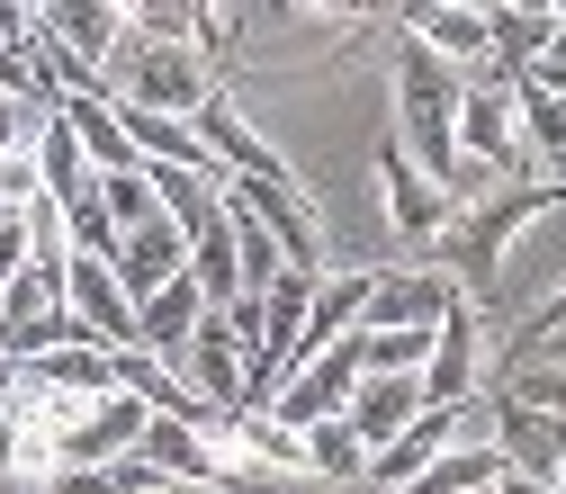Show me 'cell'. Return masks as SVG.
Wrapping results in <instances>:
<instances>
[{
    "instance_id": "1",
    "label": "cell",
    "mask_w": 566,
    "mask_h": 494,
    "mask_svg": "<svg viewBox=\"0 0 566 494\" xmlns=\"http://www.w3.org/2000/svg\"><path fill=\"white\" fill-rule=\"evenodd\" d=\"M539 207H566V180H539V189H494V198H476L468 217H450L441 234H432V270L450 278V288L468 297V306H485V297H504V243L539 217Z\"/></svg>"
},
{
    "instance_id": "2",
    "label": "cell",
    "mask_w": 566,
    "mask_h": 494,
    "mask_svg": "<svg viewBox=\"0 0 566 494\" xmlns=\"http://www.w3.org/2000/svg\"><path fill=\"white\" fill-rule=\"evenodd\" d=\"M108 99L154 108V117H198L217 99V73L198 63V45H126L108 63Z\"/></svg>"
},
{
    "instance_id": "3",
    "label": "cell",
    "mask_w": 566,
    "mask_h": 494,
    "mask_svg": "<svg viewBox=\"0 0 566 494\" xmlns=\"http://www.w3.org/2000/svg\"><path fill=\"white\" fill-rule=\"evenodd\" d=\"M360 378H369V360H360V333H342V341H333V350H315V360H306L289 387H279L261 413H270V422H289V432H315V422L350 413Z\"/></svg>"
},
{
    "instance_id": "4",
    "label": "cell",
    "mask_w": 566,
    "mask_h": 494,
    "mask_svg": "<svg viewBox=\"0 0 566 494\" xmlns=\"http://www.w3.org/2000/svg\"><path fill=\"white\" fill-rule=\"evenodd\" d=\"M226 207L261 217L270 243L289 252V270H315V278H324V225H315V207H306L297 180H226Z\"/></svg>"
},
{
    "instance_id": "5",
    "label": "cell",
    "mask_w": 566,
    "mask_h": 494,
    "mask_svg": "<svg viewBox=\"0 0 566 494\" xmlns=\"http://www.w3.org/2000/svg\"><path fill=\"white\" fill-rule=\"evenodd\" d=\"M459 154H468V171H504V189L522 180L531 145H522V117H513V82H504V91L476 82V91L459 99Z\"/></svg>"
},
{
    "instance_id": "6",
    "label": "cell",
    "mask_w": 566,
    "mask_h": 494,
    "mask_svg": "<svg viewBox=\"0 0 566 494\" xmlns=\"http://www.w3.org/2000/svg\"><path fill=\"white\" fill-rule=\"evenodd\" d=\"M494 450H504V467L513 476H557V459H566V413H539V404H522V396H494Z\"/></svg>"
},
{
    "instance_id": "7",
    "label": "cell",
    "mask_w": 566,
    "mask_h": 494,
    "mask_svg": "<svg viewBox=\"0 0 566 494\" xmlns=\"http://www.w3.org/2000/svg\"><path fill=\"white\" fill-rule=\"evenodd\" d=\"M450 278L441 270H378L369 278V306H360V333H396V324H441L450 315Z\"/></svg>"
},
{
    "instance_id": "8",
    "label": "cell",
    "mask_w": 566,
    "mask_h": 494,
    "mask_svg": "<svg viewBox=\"0 0 566 494\" xmlns=\"http://www.w3.org/2000/svg\"><path fill=\"white\" fill-rule=\"evenodd\" d=\"M171 360H180V378L198 387V404H243V341H234V324H226L217 306H207V324L171 350Z\"/></svg>"
},
{
    "instance_id": "9",
    "label": "cell",
    "mask_w": 566,
    "mask_h": 494,
    "mask_svg": "<svg viewBox=\"0 0 566 494\" xmlns=\"http://www.w3.org/2000/svg\"><path fill=\"white\" fill-rule=\"evenodd\" d=\"M405 36L422 45V54H441L450 73L476 91V82H494V45H485V10H413L405 19Z\"/></svg>"
},
{
    "instance_id": "10",
    "label": "cell",
    "mask_w": 566,
    "mask_h": 494,
    "mask_svg": "<svg viewBox=\"0 0 566 494\" xmlns=\"http://www.w3.org/2000/svg\"><path fill=\"white\" fill-rule=\"evenodd\" d=\"M73 315L108 341V350H145V324H135V297L117 288V270L108 261H91V252H73Z\"/></svg>"
},
{
    "instance_id": "11",
    "label": "cell",
    "mask_w": 566,
    "mask_h": 494,
    "mask_svg": "<svg viewBox=\"0 0 566 494\" xmlns=\"http://www.w3.org/2000/svg\"><path fill=\"white\" fill-rule=\"evenodd\" d=\"M108 270H117V288L145 306L154 288H171V278L189 270V234H180L171 217H154V225H135V234L117 243V261H108Z\"/></svg>"
},
{
    "instance_id": "12",
    "label": "cell",
    "mask_w": 566,
    "mask_h": 494,
    "mask_svg": "<svg viewBox=\"0 0 566 494\" xmlns=\"http://www.w3.org/2000/svg\"><path fill=\"white\" fill-rule=\"evenodd\" d=\"M378 180H387V225H396L405 243H432V234L450 225V198L422 180V162H413L405 145H387V154H378Z\"/></svg>"
},
{
    "instance_id": "13",
    "label": "cell",
    "mask_w": 566,
    "mask_h": 494,
    "mask_svg": "<svg viewBox=\"0 0 566 494\" xmlns=\"http://www.w3.org/2000/svg\"><path fill=\"white\" fill-rule=\"evenodd\" d=\"M189 126H198V135H207V154H217V162H226V171H234V180H289V162H279V154H270V145H261V135H252V126H243V108H234V99H226V91H217V99H207V108H198V117H189Z\"/></svg>"
},
{
    "instance_id": "14",
    "label": "cell",
    "mask_w": 566,
    "mask_h": 494,
    "mask_svg": "<svg viewBox=\"0 0 566 494\" xmlns=\"http://www.w3.org/2000/svg\"><path fill=\"white\" fill-rule=\"evenodd\" d=\"M36 162H45V198L63 207V217H82V207H99V171H91L82 135L63 126V117H45V126H36Z\"/></svg>"
},
{
    "instance_id": "15",
    "label": "cell",
    "mask_w": 566,
    "mask_h": 494,
    "mask_svg": "<svg viewBox=\"0 0 566 494\" xmlns=\"http://www.w3.org/2000/svg\"><path fill=\"white\" fill-rule=\"evenodd\" d=\"M422 404H432V396H422V378H360V396H350V413H342V422H350V432L369 441V459H378V450L405 432V422L422 413Z\"/></svg>"
},
{
    "instance_id": "16",
    "label": "cell",
    "mask_w": 566,
    "mask_h": 494,
    "mask_svg": "<svg viewBox=\"0 0 566 494\" xmlns=\"http://www.w3.org/2000/svg\"><path fill=\"white\" fill-rule=\"evenodd\" d=\"M468 378H476V306L450 297L441 341H432V369H422V396H432V404H468Z\"/></svg>"
},
{
    "instance_id": "17",
    "label": "cell",
    "mask_w": 566,
    "mask_h": 494,
    "mask_svg": "<svg viewBox=\"0 0 566 494\" xmlns=\"http://www.w3.org/2000/svg\"><path fill=\"white\" fill-rule=\"evenodd\" d=\"M54 117L82 135V154H91V171H99V180H108V171H145V154H135V135L117 126V108H108V99H63Z\"/></svg>"
},
{
    "instance_id": "18",
    "label": "cell",
    "mask_w": 566,
    "mask_h": 494,
    "mask_svg": "<svg viewBox=\"0 0 566 494\" xmlns=\"http://www.w3.org/2000/svg\"><path fill=\"white\" fill-rule=\"evenodd\" d=\"M135 324H145V350H180V341L207 324V288H198L189 270H180L171 288H154L145 306H135Z\"/></svg>"
},
{
    "instance_id": "19",
    "label": "cell",
    "mask_w": 566,
    "mask_h": 494,
    "mask_svg": "<svg viewBox=\"0 0 566 494\" xmlns=\"http://www.w3.org/2000/svg\"><path fill=\"white\" fill-rule=\"evenodd\" d=\"M145 459H163L171 485H226L217 459H207V441L189 432V413H154V422H145Z\"/></svg>"
},
{
    "instance_id": "20",
    "label": "cell",
    "mask_w": 566,
    "mask_h": 494,
    "mask_svg": "<svg viewBox=\"0 0 566 494\" xmlns=\"http://www.w3.org/2000/svg\"><path fill=\"white\" fill-rule=\"evenodd\" d=\"M485 485H504V450H494V441H476V450H450V459H432L422 476H405L396 494H485Z\"/></svg>"
},
{
    "instance_id": "21",
    "label": "cell",
    "mask_w": 566,
    "mask_h": 494,
    "mask_svg": "<svg viewBox=\"0 0 566 494\" xmlns=\"http://www.w3.org/2000/svg\"><path fill=\"white\" fill-rule=\"evenodd\" d=\"M45 19H54V36L73 45L91 73H108L117 45H126V10H91V0H82V10H45Z\"/></svg>"
},
{
    "instance_id": "22",
    "label": "cell",
    "mask_w": 566,
    "mask_h": 494,
    "mask_svg": "<svg viewBox=\"0 0 566 494\" xmlns=\"http://www.w3.org/2000/svg\"><path fill=\"white\" fill-rule=\"evenodd\" d=\"M189 278L207 288V306H217V315L243 297V261H234V225H226V217H217V225H207V234L189 243Z\"/></svg>"
},
{
    "instance_id": "23",
    "label": "cell",
    "mask_w": 566,
    "mask_h": 494,
    "mask_svg": "<svg viewBox=\"0 0 566 494\" xmlns=\"http://www.w3.org/2000/svg\"><path fill=\"white\" fill-rule=\"evenodd\" d=\"M432 341H441V324L360 333V360H369V378H422V369H432Z\"/></svg>"
},
{
    "instance_id": "24",
    "label": "cell",
    "mask_w": 566,
    "mask_h": 494,
    "mask_svg": "<svg viewBox=\"0 0 566 494\" xmlns=\"http://www.w3.org/2000/svg\"><path fill=\"white\" fill-rule=\"evenodd\" d=\"M306 476H333V485H350V476H369V441L350 432L342 413H333V422H315V432H306Z\"/></svg>"
},
{
    "instance_id": "25",
    "label": "cell",
    "mask_w": 566,
    "mask_h": 494,
    "mask_svg": "<svg viewBox=\"0 0 566 494\" xmlns=\"http://www.w3.org/2000/svg\"><path fill=\"white\" fill-rule=\"evenodd\" d=\"M513 117H522V145L566 171V99H548V91H531V82L513 73Z\"/></svg>"
},
{
    "instance_id": "26",
    "label": "cell",
    "mask_w": 566,
    "mask_h": 494,
    "mask_svg": "<svg viewBox=\"0 0 566 494\" xmlns=\"http://www.w3.org/2000/svg\"><path fill=\"white\" fill-rule=\"evenodd\" d=\"M45 126V117H36ZM36 126L19 135L10 154H0V217H28V207H45V162H36Z\"/></svg>"
},
{
    "instance_id": "27",
    "label": "cell",
    "mask_w": 566,
    "mask_h": 494,
    "mask_svg": "<svg viewBox=\"0 0 566 494\" xmlns=\"http://www.w3.org/2000/svg\"><path fill=\"white\" fill-rule=\"evenodd\" d=\"M108 378H117L126 396H145L154 413H189L180 387H171V369H163V350H108Z\"/></svg>"
},
{
    "instance_id": "28",
    "label": "cell",
    "mask_w": 566,
    "mask_h": 494,
    "mask_svg": "<svg viewBox=\"0 0 566 494\" xmlns=\"http://www.w3.org/2000/svg\"><path fill=\"white\" fill-rule=\"evenodd\" d=\"M226 225H234V261H243V297H261L279 270H289V252L270 243V225L261 217H243V207H226Z\"/></svg>"
},
{
    "instance_id": "29",
    "label": "cell",
    "mask_w": 566,
    "mask_h": 494,
    "mask_svg": "<svg viewBox=\"0 0 566 494\" xmlns=\"http://www.w3.org/2000/svg\"><path fill=\"white\" fill-rule=\"evenodd\" d=\"M99 207H108V225H117V234L154 225V217H163V198H154V162H145V171H108V180H99Z\"/></svg>"
},
{
    "instance_id": "30",
    "label": "cell",
    "mask_w": 566,
    "mask_h": 494,
    "mask_svg": "<svg viewBox=\"0 0 566 494\" xmlns=\"http://www.w3.org/2000/svg\"><path fill=\"white\" fill-rule=\"evenodd\" d=\"M189 36H198V63H207V73H226V54H234V36H243V10H198Z\"/></svg>"
},
{
    "instance_id": "31",
    "label": "cell",
    "mask_w": 566,
    "mask_h": 494,
    "mask_svg": "<svg viewBox=\"0 0 566 494\" xmlns=\"http://www.w3.org/2000/svg\"><path fill=\"white\" fill-rule=\"evenodd\" d=\"M504 396H522V404H539V413H566V369H539V360H531V369L504 378Z\"/></svg>"
},
{
    "instance_id": "32",
    "label": "cell",
    "mask_w": 566,
    "mask_h": 494,
    "mask_svg": "<svg viewBox=\"0 0 566 494\" xmlns=\"http://www.w3.org/2000/svg\"><path fill=\"white\" fill-rule=\"evenodd\" d=\"M108 494H171V476H163V459L126 450V459H108Z\"/></svg>"
},
{
    "instance_id": "33",
    "label": "cell",
    "mask_w": 566,
    "mask_h": 494,
    "mask_svg": "<svg viewBox=\"0 0 566 494\" xmlns=\"http://www.w3.org/2000/svg\"><path fill=\"white\" fill-rule=\"evenodd\" d=\"M19 270H28V217H0V297H10Z\"/></svg>"
},
{
    "instance_id": "34",
    "label": "cell",
    "mask_w": 566,
    "mask_h": 494,
    "mask_svg": "<svg viewBox=\"0 0 566 494\" xmlns=\"http://www.w3.org/2000/svg\"><path fill=\"white\" fill-rule=\"evenodd\" d=\"M28 126H36V108H19L10 91H0V154H10V145H19V135H28Z\"/></svg>"
},
{
    "instance_id": "35",
    "label": "cell",
    "mask_w": 566,
    "mask_h": 494,
    "mask_svg": "<svg viewBox=\"0 0 566 494\" xmlns=\"http://www.w3.org/2000/svg\"><path fill=\"white\" fill-rule=\"evenodd\" d=\"M548 333H566V288H557V297L531 315V333H522V341H548Z\"/></svg>"
},
{
    "instance_id": "36",
    "label": "cell",
    "mask_w": 566,
    "mask_h": 494,
    "mask_svg": "<svg viewBox=\"0 0 566 494\" xmlns=\"http://www.w3.org/2000/svg\"><path fill=\"white\" fill-rule=\"evenodd\" d=\"M494 494H548V485H539V476H513V467H504V485H494Z\"/></svg>"
},
{
    "instance_id": "37",
    "label": "cell",
    "mask_w": 566,
    "mask_h": 494,
    "mask_svg": "<svg viewBox=\"0 0 566 494\" xmlns=\"http://www.w3.org/2000/svg\"><path fill=\"white\" fill-rule=\"evenodd\" d=\"M539 63H566V10H557V45H548V54H539Z\"/></svg>"
}]
</instances>
